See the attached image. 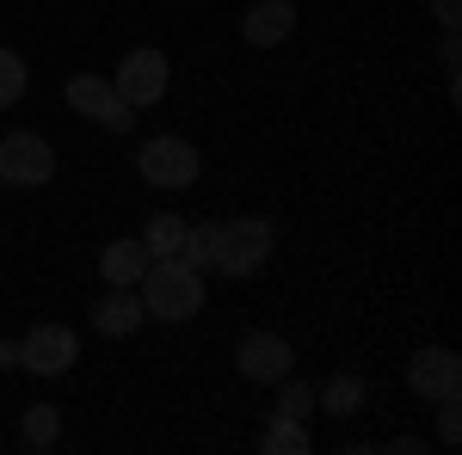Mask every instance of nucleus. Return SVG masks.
<instances>
[{
  "label": "nucleus",
  "instance_id": "obj_1",
  "mask_svg": "<svg viewBox=\"0 0 462 455\" xmlns=\"http://www.w3.org/2000/svg\"><path fill=\"white\" fill-rule=\"evenodd\" d=\"M136 296H143L148 320H167V326L198 320L204 314V271H191V265H179V259H148Z\"/></svg>",
  "mask_w": 462,
  "mask_h": 455
},
{
  "label": "nucleus",
  "instance_id": "obj_2",
  "mask_svg": "<svg viewBox=\"0 0 462 455\" xmlns=\"http://www.w3.org/2000/svg\"><path fill=\"white\" fill-rule=\"evenodd\" d=\"M278 246V228L265 215H235V222H216V271L222 278H253Z\"/></svg>",
  "mask_w": 462,
  "mask_h": 455
},
{
  "label": "nucleus",
  "instance_id": "obj_3",
  "mask_svg": "<svg viewBox=\"0 0 462 455\" xmlns=\"http://www.w3.org/2000/svg\"><path fill=\"white\" fill-rule=\"evenodd\" d=\"M136 167H143V178L154 185V191H191L198 173H204L198 148H191V141H179V136H148L143 154H136Z\"/></svg>",
  "mask_w": 462,
  "mask_h": 455
},
{
  "label": "nucleus",
  "instance_id": "obj_4",
  "mask_svg": "<svg viewBox=\"0 0 462 455\" xmlns=\"http://www.w3.org/2000/svg\"><path fill=\"white\" fill-rule=\"evenodd\" d=\"M167 80H173L167 56L143 43V50H130V56L117 62V74H111V93H117L130 111H143V105H161V99H167Z\"/></svg>",
  "mask_w": 462,
  "mask_h": 455
},
{
  "label": "nucleus",
  "instance_id": "obj_5",
  "mask_svg": "<svg viewBox=\"0 0 462 455\" xmlns=\"http://www.w3.org/2000/svg\"><path fill=\"white\" fill-rule=\"evenodd\" d=\"M0 178L6 185H50L56 178V148L32 130H13V136H0Z\"/></svg>",
  "mask_w": 462,
  "mask_h": 455
},
{
  "label": "nucleus",
  "instance_id": "obj_6",
  "mask_svg": "<svg viewBox=\"0 0 462 455\" xmlns=\"http://www.w3.org/2000/svg\"><path fill=\"white\" fill-rule=\"evenodd\" d=\"M74 357H80V345H74L69 326H56V320H43V326H32L19 339V369H32V376H69Z\"/></svg>",
  "mask_w": 462,
  "mask_h": 455
},
{
  "label": "nucleus",
  "instance_id": "obj_7",
  "mask_svg": "<svg viewBox=\"0 0 462 455\" xmlns=\"http://www.w3.org/2000/svg\"><path fill=\"white\" fill-rule=\"evenodd\" d=\"M235 369H241L247 382L272 387V382H284L290 369H296V345L278 339V332H247V339L235 345Z\"/></svg>",
  "mask_w": 462,
  "mask_h": 455
},
{
  "label": "nucleus",
  "instance_id": "obj_8",
  "mask_svg": "<svg viewBox=\"0 0 462 455\" xmlns=\"http://www.w3.org/2000/svg\"><path fill=\"white\" fill-rule=\"evenodd\" d=\"M69 105L80 111V117H93L99 130H111V136H124V130L136 123V117H130V105L111 93L106 74H74V80H69Z\"/></svg>",
  "mask_w": 462,
  "mask_h": 455
},
{
  "label": "nucleus",
  "instance_id": "obj_9",
  "mask_svg": "<svg viewBox=\"0 0 462 455\" xmlns=\"http://www.w3.org/2000/svg\"><path fill=\"white\" fill-rule=\"evenodd\" d=\"M407 387L420 394V400H450L462 387V363H457V350H444V345H420L413 357H407Z\"/></svg>",
  "mask_w": 462,
  "mask_h": 455
},
{
  "label": "nucleus",
  "instance_id": "obj_10",
  "mask_svg": "<svg viewBox=\"0 0 462 455\" xmlns=\"http://www.w3.org/2000/svg\"><path fill=\"white\" fill-rule=\"evenodd\" d=\"M143 296L130 289V283H111L106 296L93 302V332H106V339H130L136 326H143Z\"/></svg>",
  "mask_w": 462,
  "mask_h": 455
},
{
  "label": "nucleus",
  "instance_id": "obj_11",
  "mask_svg": "<svg viewBox=\"0 0 462 455\" xmlns=\"http://www.w3.org/2000/svg\"><path fill=\"white\" fill-rule=\"evenodd\" d=\"M290 32H296V0H259V6H247V19H241V37H247L253 50H272Z\"/></svg>",
  "mask_w": 462,
  "mask_h": 455
},
{
  "label": "nucleus",
  "instance_id": "obj_12",
  "mask_svg": "<svg viewBox=\"0 0 462 455\" xmlns=\"http://www.w3.org/2000/svg\"><path fill=\"white\" fill-rule=\"evenodd\" d=\"M148 259H154V252L143 246V234H136V241H111L106 252H99V271H106V283H130V289H136L143 271H148Z\"/></svg>",
  "mask_w": 462,
  "mask_h": 455
},
{
  "label": "nucleus",
  "instance_id": "obj_13",
  "mask_svg": "<svg viewBox=\"0 0 462 455\" xmlns=\"http://www.w3.org/2000/svg\"><path fill=\"white\" fill-rule=\"evenodd\" d=\"M364 400H370L364 376H333L327 387H315V406L327 413V419H357V413H364Z\"/></svg>",
  "mask_w": 462,
  "mask_h": 455
},
{
  "label": "nucleus",
  "instance_id": "obj_14",
  "mask_svg": "<svg viewBox=\"0 0 462 455\" xmlns=\"http://www.w3.org/2000/svg\"><path fill=\"white\" fill-rule=\"evenodd\" d=\"M259 450H265V455H309V450H315L309 419H278V413H272L265 437H259Z\"/></svg>",
  "mask_w": 462,
  "mask_h": 455
},
{
  "label": "nucleus",
  "instance_id": "obj_15",
  "mask_svg": "<svg viewBox=\"0 0 462 455\" xmlns=\"http://www.w3.org/2000/svg\"><path fill=\"white\" fill-rule=\"evenodd\" d=\"M19 437H25V450H56V443H62V413H56V406H25Z\"/></svg>",
  "mask_w": 462,
  "mask_h": 455
},
{
  "label": "nucleus",
  "instance_id": "obj_16",
  "mask_svg": "<svg viewBox=\"0 0 462 455\" xmlns=\"http://www.w3.org/2000/svg\"><path fill=\"white\" fill-rule=\"evenodd\" d=\"M143 246L154 252V259H179V246H185V222L167 210H154L148 215V228H143Z\"/></svg>",
  "mask_w": 462,
  "mask_h": 455
},
{
  "label": "nucleus",
  "instance_id": "obj_17",
  "mask_svg": "<svg viewBox=\"0 0 462 455\" xmlns=\"http://www.w3.org/2000/svg\"><path fill=\"white\" fill-rule=\"evenodd\" d=\"M179 265H191V271H216V222H204V228H185Z\"/></svg>",
  "mask_w": 462,
  "mask_h": 455
},
{
  "label": "nucleus",
  "instance_id": "obj_18",
  "mask_svg": "<svg viewBox=\"0 0 462 455\" xmlns=\"http://www.w3.org/2000/svg\"><path fill=\"white\" fill-rule=\"evenodd\" d=\"M272 387H278V419H309V413H315V387L296 382V369H290L284 382H272Z\"/></svg>",
  "mask_w": 462,
  "mask_h": 455
},
{
  "label": "nucleus",
  "instance_id": "obj_19",
  "mask_svg": "<svg viewBox=\"0 0 462 455\" xmlns=\"http://www.w3.org/2000/svg\"><path fill=\"white\" fill-rule=\"evenodd\" d=\"M25 80H32V68H25L13 50H0V111H13L25 99Z\"/></svg>",
  "mask_w": 462,
  "mask_h": 455
},
{
  "label": "nucleus",
  "instance_id": "obj_20",
  "mask_svg": "<svg viewBox=\"0 0 462 455\" xmlns=\"http://www.w3.org/2000/svg\"><path fill=\"white\" fill-rule=\"evenodd\" d=\"M438 443H444V450H457V443H462V406H457V394H450V400H438Z\"/></svg>",
  "mask_w": 462,
  "mask_h": 455
},
{
  "label": "nucleus",
  "instance_id": "obj_21",
  "mask_svg": "<svg viewBox=\"0 0 462 455\" xmlns=\"http://www.w3.org/2000/svg\"><path fill=\"white\" fill-rule=\"evenodd\" d=\"M457 6H462V0H431V13H438L444 32H457Z\"/></svg>",
  "mask_w": 462,
  "mask_h": 455
},
{
  "label": "nucleus",
  "instance_id": "obj_22",
  "mask_svg": "<svg viewBox=\"0 0 462 455\" xmlns=\"http://www.w3.org/2000/svg\"><path fill=\"white\" fill-rule=\"evenodd\" d=\"M457 56H462V50H457V32H444V43H438V62H444V68H457Z\"/></svg>",
  "mask_w": 462,
  "mask_h": 455
},
{
  "label": "nucleus",
  "instance_id": "obj_23",
  "mask_svg": "<svg viewBox=\"0 0 462 455\" xmlns=\"http://www.w3.org/2000/svg\"><path fill=\"white\" fill-rule=\"evenodd\" d=\"M389 455H413V450H426V437H394V443H383Z\"/></svg>",
  "mask_w": 462,
  "mask_h": 455
},
{
  "label": "nucleus",
  "instance_id": "obj_24",
  "mask_svg": "<svg viewBox=\"0 0 462 455\" xmlns=\"http://www.w3.org/2000/svg\"><path fill=\"white\" fill-rule=\"evenodd\" d=\"M0 369H19V345L13 339H0Z\"/></svg>",
  "mask_w": 462,
  "mask_h": 455
},
{
  "label": "nucleus",
  "instance_id": "obj_25",
  "mask_svg": "<svg viewBox=\"0 0 462 455\" xmlns=\"http://www.w3.org/2000/svg\"><path fill=\"white\" fill-rule=\"evenodd\" d=\"M0 191H6V178H0Z\"/></svg>",
  "mask_w": 462,
  "mask_h": 455
}]
</instances>
